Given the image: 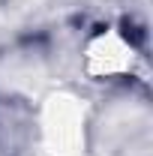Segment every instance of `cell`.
Segmentation results:
<instances>
[{"mask_svg": "<svg viewBox=\"0 0 153 156\" xmlns=\"http://www.w3.org/2000/svg\"><path fill=\"white\" fill-rule=\"evenodd\" d=\"M87 69L93 75L114 78L126 69H132V51L117 33H105L87 45Z\"/></svg>", "mask_w": 153, "mask_h": 156, "instance_id": "1", "label": "cell"}]
</instances>
